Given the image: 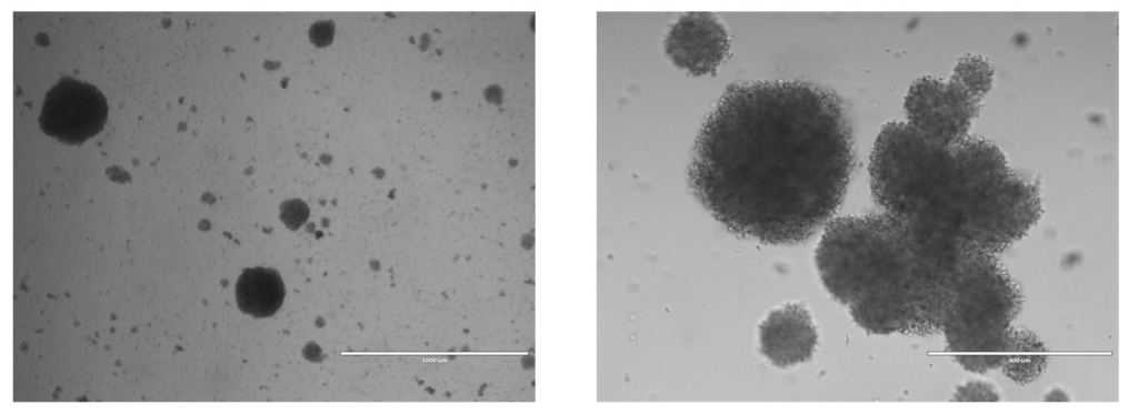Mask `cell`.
Wrapping results in <instances>:
<instances>
[{"label": "cell", "instance_id": "cell-11", "mask_svg": "<svg viewBox=\"0 0 1138 415\" xmlns=\"http://www.w3.org/2000/svg\"><path fill=\"white\" fill-rule=\"evenodd\" d=\"M1044 343L1031 332L1014 328V335L1001 365L1004 374L1018 384H1027L1040 376L1048 364Z\"/></svg>", "mask_w": 1138, "mask_h": 415}, {"label": "cell", "instance_id": "cell-10", "mask_svg": "<svg viewBox=\"0 0 1138 415\" xmlns=\"http://www.w3.org/2000/svg\"><path fill=\"white\" fill-rule=\"evenodd\" d=\"M286 289L280 274L271 267H248L236 283L238 307L253 317L272 316L282 305Z\"/></svg>", "mask_w": 1138, "mask_h": 415}, {"label": "cell", "instance_id": "cell-13", "mask_svg": "<svg viewBox=\"0 0 1138 415\" xmlns=\"http://www.w3.org/2000/svg\"><path fill=\"white\" fill-rule=\"evenodd\" d=\"M308 215V205L299 199L284 201L280 205V219L291 230L299 229L307 221Z\"/></svg>", "mask_w": 1138, "mask_h": 415}, {"label": "cell", "instance_id": "cell-7", "mask_svg": "<svg viewBox=\"0 0 1138 415\" xmlns=\"http://www.w3.org/2000/svg\"><path fill=\"white\" fill-rule=\"evenodd\" d=\"M107 117V99L97 87L62 77L44 94L38 121L47 135L76 145L99 133Z\"/></svg>", "mask_w": 1138, "mask_h": 415}, {"label": "cell", "instance_id": "cell-2", "mask_svg": "<svg viewBox=\"0 0 1138 415\" xmlns=\"http://www.w3.org/2000/svg\"><path fill=\"white\" fill-rule=\"evenodd\" d=\"M966 257L919 242L887 213L833 219L815 250L827 292L877 335L940 332Z\"/></svg>", "mask_w": 1138, "mask_h": 415}, {"label": "cell", "instance_id": "cell-1", "mask_svg": "<svg viewBox=\"0 0 1138 415\" xmlns=\"http://www.w3.org/2000/svg\"><path fill=\"white\" fill-rule=\"evenodd\" d=\"M855 164L839 98L800 81L730 85L698 135L689 182L728 231L769 244L809 239L841 203Z\"/></svg>", "mask_w": 1138, "mask_h": 415}, {"label": "cell", "instance_id": "cell-12", "mask_svg": "<svg viewBox=\"0 0 1138 415\" xmlns=\"http://www.w3.org/2000/svg\"><path fill=\"white\" fill-rule=\"evenodd\" d=\"M951 401L977 402L1000 401V393L995 384L982 379H970L959 384L952 392Z\"/></svg>", "mask_w": 1138, "mask_h": 415}, {"label": "cell", "instance_id": "cell-8", "mask_svg": "<svg viewBox=\"0 0 1138 415\" xmlns=\"http://www.w3.org/2000/svg\"><path fill=\"white\" fill-rule=\"evenodd\" d=\"M666 49L672 61L693 74L713 72L730 49L728 32L711 13L693 12L679 19L670 30Z\"/></svg>", "mask_w": 1138, "mask_h": 415}, {"label": "cell", "instance_id": "cell-5", "mask_svg": "<svg viewBox=\"0 0 1138 415\" xmlns=\"http://www.w3.org/2000/svg\"><path fill=\"white\" fill-rule=\"evenodd\" d=\"M1021 304L1020 290L996 255L969 254L957 271L941 328L947 351L974 373L1001 367Z\"/></svg>", "mask_w": 1138, "mask_h": 415}, {"label": "cell", "instance_id": "cell-4", "mask_svg": "<svg viewBox=\"0 0 1138 415\" xmlns=\"http://www.w3.org/2000/svg\"><path fill=\"white\" fill-rule=\"evenodd\" d=\"M954 171L951 149L907 122L880 130L869 160V185L885 213L915 231L930 230L945 216Z\"/></svg>", "mask_w": 1138, "mask_h": 415}, {"label": "cell", "instance_id": "cell-6", "mask_svg": "<svg viewBox=\"0 0 1138 415\" xmlns=\"http://www.w3.org/2000/svg\"><path fill=\"white\" fill-rule=\"evenodd\" d=\"M991 83L992 69L985 59L964 57L948 81L926 75L911 84L905 99L907 123L940 145H956L968 136Z\"/></svg>", "mask_w": 1138, "mask_h": 415}, {"label": "cell", "instance_id": "cell-9", "mask_svg": "<svg viewBox=\"0 0 1138 415\" xmlns=\"http://www.w3.org/2000/svg\"><path fill=\"white\" fill-rule=\"evenodd\" d=\"M759 344L763 356L777 367L808 362L818 344L810 312L797 302L773 308L759 325Z\"/></svg>", "mask_w": 1138, "mask_h": 415}, {"label": "cell", "instance_id": "cell-14", "mask_svg": "<svg viewBox=\"0 0 1138 415\" xmlns=\"http://www.w3.org/2000/svg\"><path fill=\"white\" fill-rule=\"evenodd\" d=\"M335 26L331 21H319L311 26L309 36L318 47H326L332 42Z\"/></svg>", "mask_w": 1138, "mask_h": 415}, {"label": "cell", "instance_id": "cell-3", "mask_svg": "<svg viewBox=\"0 0 1138 415\" xmlns=\"http://www.w3.org/2000/svg\"><path fill=\"white\" fill-rule=\"evenodd\" d=\"M950 149L959 233L972 249L996 255L1040 220V193L1011 170L1001 150L989 141L967 136Z\"/></svg>", "mask_w": 1138, "mask_h": 415}]
</instances>
